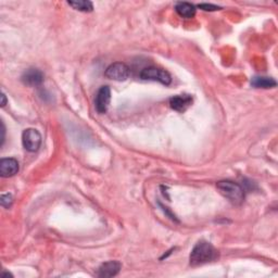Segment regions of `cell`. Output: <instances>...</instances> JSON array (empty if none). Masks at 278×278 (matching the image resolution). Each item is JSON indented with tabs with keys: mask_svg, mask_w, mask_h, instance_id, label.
<instances>
[{
	"mask_svg": "<svg viewBox=\"0 0 278 278\" xmlns=\"http://www.w3.org/2000/svg\"><path fill=\"white\" fill-rule=\"evenodd\" d=\"M217 250L207 241L198 242L191 251L189 256V263L191 266H199L213 262L217 259Z\"/></svg>",
	"mask_w": 278,
	"mask_h": 278,
	"instance_id": "6da1fadb",
	"label": "cell"
},
{
	"mask_svg": "<svg viewBox=\"0 0 278 278\" xmlns=\"http://www.w3.org/2000/svg\"><path fill=\"white\" fill-rule=\"evenodd\" d=\"M191 103H193V97L187 94L177 95L170 99L171 108L177 112H185L190 107Z\"/></svg>",
	"mask_w": 278,
	"mask_h": 278,
	"instance_id": "52a82bcc",
	"label": "cell"
},
{
	"mask_svg": "<svg viewBox=\"0 0 278 278\" xmlns=\"http://www.w3.org/2000/svg\"><path fill=\"white\" fill-rule=\"evenodd\" d=\"M198 7L204 11H216L220 9V7L214 6V5H209V4H200Z\"/></svg>",
	"mask_w": 278,
	"mask_h": 278,
	"instance_id": "9a60e30c",
	"label": "cell"
},
{
	"mask_svg": "<svg viewBox=\"0 0 278 278\" xmlns=\"http://www.w3.org/2000/svg\"><path fill=\"white\" fill-rule=\"evenodd\" d=\"M19 172V162L13 158H3L0 160V175L11 177Z\"/></svg>",
	"mask_w": 278,
	"mask_h": 278,
	"instance_id": "ba28073f",
	"label": "cell"
},
{
	"mask_svg": "<svg viewBox=\"0 0 278 278\" xmlns=\"http://www.w3.org/2000/svg\"><path fill=\"white\" fill-rule=\"evenodd\" d=\"M251 85L255 88H273L277 85L276 81L272 77L266 76H254L251 79Z\"/></svg>",
	"mask_w": 278,
	"mask_h": 278,
	"instance_id": "7c38bea8",
	"label": "cell"
},
{
	"mask_svg": "<svg viewBox=\"0 0 278 278\" xmlns=\"http://www.w3.org/2000/svg\"><path fill=\"white\" fill-rule=\"evenodd\" d=\"M104 75L107 78L112 79V81L124 82L129 77L130 70L125 63L115 62L109 65L104 72Z\"/></svg>",
	"mask_w": 278,
	"mask_h": 278,
	"instance_id": "277c9868",
	"label": "cell"
},
{
	"mask_svg": "<svg viewBox=\"0 0 278 278\" xmlns=\"http://www.w3.org/2000/svg\"><path fill=\"white\" fill-rule=\"evenodd\" d=\"M3 276H11L10 273H3Z\"/></svg>",
	"mask_w": 278,
	"mask_h": 278,
	"instance_id": "e0dca14e",
	"label": "cell"
},
{
	"mask_svg": "<svg viewBox=\"0 0 278 278\" xmlns=\"http://www.w3.org/2000/svg\"><path fill=\"white\" fill-rule=\"evenodd\" d=\"M2 99H3V102H2V107H5V105H6V96H5V94H3L2 95Z\"/></svg>",
	"mask_w": 278,
	"mask_h": 278,
	"instance_id": "2e32d148",
	"label": "cell"
},
{
	"mask_svg": "<svg viewBox=\"0 0 278 278\" xmlns=\"http://www.w3.org/2000/svg\"><path fill=\"white\" fill-rule=\"evenodd\" d=\"M22 144L25 150L36 152L42 145V135L35 128H28L22 134Z\"/></svg>",
	"mask_w": 278,
	"mask_h": 278,
	"instance_id": "5b68a950",
	"label": "cell"
},
{
	"mask_svg": "<svg viewBox=\"0 0 278 278\" xmlns=\"http://www.w3.org/2000/svg\"><path fill=\"white\" fill-rule=\"evenodd\" d=\"M141 77L145 79V81H155L165 86H169L172 83V77L170 75V73L156 67L144 69L141 73Z\"/></svg>",
	"mask_w": 278,
	"mask_h": 278,
	"instance_id": "3957f363",
	"label": "cell"
},
{
	"mask_svg": "<svg viewBox=\"0 0 278 278\" xmlns=\"http://www.w3.org/2000/svg\"><path fill=\"white\" fill-rule=\"evenodd\" d=\"M220 194L235 206H240L244 201V190L239 184L233 181H220L216 184Z\"/></svg>",
	"mask_w": 278,
	"mask_h": 278,
	"instance_id": "7a4b0ae2",
	"label": "cell"
},
{
	"mask_svg": "<svg viewBox=\"0 0 278 278\" xmlns=\"http://www.w3.org/2000/svg\"><path fill=\"white\" fill-rule=\"evenodd\" d=\"M175 11L184 19H191L196 16V7L189 3H177L175 5Z\"/></svg>",
	"mask_w": 278,
	"mask_h": 278,
	"instance_id": "8fae6325",
	"label": "cell"
},
{
	"mask_svg": "<svg viewBox=\"0 0 278 278\" xmlns=\"http://www.w3.org/2000/svg\"><path fill=\"white\" fill-rule=\"evenodd\" d=\"M68 5L71 6L73 9L82 12H91L94 10V5L87 0H78V2H68Z\"/></svg>",
	"mask_w": 278,
	"mask_h": 278,
	"instance_id": "4fadbf2b",
	"label": "cell"
},
{
	"mask_svg": "<svg viewBox=\"0 0 278 278\" xmlns=\"http://www.w3.org/2000/svg\"><path fill=\"white\" fill-rule=\"evenodd\" d=\"M121 263L117 261H109L103 263L102 265L98 269V276L99 277H114L116 276L121 270Z\"/></svg>",
	"mask_w": 278,
	"mask_h": 278,
	"instance_id": "30bf717a",
	"label": "cell"
},
{
	"mask_svg": "<svg viewBox=\"0 0 278 278\" xmlns=\"http://www.w3.org/2000/svg\"><path fill=\"white\" fill-rule=\"evenodd\" d=\"M111 101V90L108 86H102L98 90L95 98V108L98 113L103 114L107 112Z\"/></svg>",
	"mask_w": 278,
	"mask_h": 278,
	"instance_id": "8992f818",
	"label": "cell"
},
{
	"mask_svg": "<svg viewBox=\"0 0 278 278\" xmlns=\"http://www.w3.org/2000/svg\"><path fill=\"white\" fill-rule=\"evenodd\" d=\"M0 203H2V206L4 208H10L13 203V197L11 194H6L3 195L2 198H0Z\"/></svg>",
	"mask_w": 278,
	"mask_h": 278,
	"instance_id": "5bb4252c",
	"label": "cell"
},
{
	"mask_svg": "<svg viewBox=\"0 0 278 278\" xmlns=\"http://www.w3.org/2000/svg\"><path fill=\"white\" fill-rule=\"evenodd\" d=\"M21 79L28 86H39L44 82V74L37 69H29L23 73Z\"/></svg>",
	"mask_w": 278,
	"mask_h": 278,
	"instance_id": "9c48e42d",
	"label": "cell"
}]
</instances>
